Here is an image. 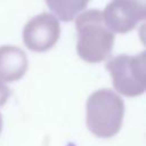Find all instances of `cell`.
Instances as JSON below:
<instances>
[{"mask_svg":"<svg viewBox=\"0 0 146 146\" xmlns=\"http://www.w3.org/2000/svg\"><path fill=\"white\" fill-rule=\"evenodd\" d=\"M60 35V25L52 14L41 13L31 18L23 30L24 44L32 51L43 52L51 49Z\"/></svg>","mask_w":146,"mask_h":146,"instance_id":"cell-4","label":"cell"},{"mask_svg":"<svg viewBox=\"0 0 146 146\" xmlns=\"http://www.w3.org/2000/svg\"><path fill=\"white\" fill-rule=\"evenodd\" d=\"M29 63L25 52L15 46L0 47V80L14 82L23 78Z\"/></svg>","mask_w":146,"mask_h":146,"instance_id":"cell-6","label":"cell"},{"mask_svg":"<svg viewBox=\"0 0 146 146\" xmlns=\"http://www.w3.org/2000/svg\"><path fill=\"white\" fill-rule=\"evenodd\" d=\"M90 0H46L49 9L64 22L72 21L80 14Z\"/></svg>","mask_w":146,"mask_h":146,"instance_id":"cell-7","label":"cell"},{"mask_svg":"<svg viewBox=\"0 0 146 146\" xmlns=\"http://www.w3.org/2000/svg\"><path fill=\"white\" fill-rule=\"evenodd\" d=\"M102 15L105 25L112 32H130L145 19V0H112Z\"/></svg>","mask_w":146,"mask_h":146,"instance_id":"cell-5","label":"cell"},{"mask_svg":"<svg viewBox=\"0 0 146 146\" xmlns=\"http://www.w3.org/2000/svg\"><path fill=\"white\" fill-rule=\"evenodd\" d=\"M10 96V90L9 88L0 80V106L5 105V103L7 102V99Z\"/></svg>","mask_w":146,"mask_h":146,"instance_id":"cell-8","label":"cell"},{"mask_svg":"<svg viewBox=\"0 0 146 146\" xmlns=\"http://www.w3.org/2000/svg\"><path fill=\"white\" fill-rule=\"evenodd\" d=\"M124 103L111 89H99L87 100V125L97 137L115 136L122 127Z\"/></svg>","mask_w":146,"mask_h":146,"instance_id":"cell-2","label":"cell"},{"mask_svg":"<svg viewBox=\"0 0 146 146\" xmlns=\"http://www.w3.org/2000/svg\"><path fill=\"white\" fill-rule=\"evenodd\" d=\"M106 70L110 72L116 91L127 97H136L145 92V52L136 56L119 55L107 60Z\"/></svg>","mask_w":146,"mask_h":146,"instance_id":"cell-3","label":"cell"},{"mask_svg":"<svg viewBox=\"0 0 146 146\" xmlns=\"http://www.w3.org/2000/svg\"><path fill=\"white\" fill-rule=\"evenodd\" d=\"M78 31L76 51L88 63H100L108 59L114 44V33L105 25L102 11L90 9L75 21Z\"/></svg>","mask_w":146,"mask_h":146,"instance_id":"cell-1","label":"cell"},{"mask_svg":"<svg viewBox=\"0 0 146 146\" xmlns=\"http://www.w3.org/2000/svg\"><path fill=\"white\" fill-rule=\"evenodd\" d=\"M1 129H2V116L0 114V132H1Z\"/></svg>","mask_w":146,"mask_h":146,"instance_id":"cell-9","label":"cell"}]
</instances>
